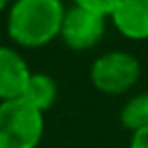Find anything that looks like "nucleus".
I'll return each mask as SVG.
<instances>
[{
	"mask_svg": "<svg viewBox=\"0 0 148 148\" xmlns=\"http://www.w3.org/2000/svg\"><path fill=\"white\" fill-rule=\"evenodd\" d=\"M63 14L61 0H16L6 18L8 37L27 49L45 47L59 37Z\"/></svg>",
	"mask_w": 148,
	"mask_h": 148,
	"instance_id": "f257e3e1",
	"label": "nucleus"
},
{
	"mask_svg": "<svg viewBox=\"0 0 148 148\" xmlns=\"http://www.w3.org/2000/svg\"><path fill=\"white\" fill-rule=\"evenodd\" d=\"M43 132V112L21 97L0 101V148H37Z\"/></svg>",
	"mask_w": 148,
	"mask_h": 148,
	"instance_id": "f03ea898",
	"label": "nucleus"
},
{
	"mask_svg": "<svg viewBox=\"0 0 148 148\" xmlns=\"http://www.w3.org/2000/svg\"><path fill=\"white\" fill-rule=\"evenodd\" d=\"M140 61L126 51H110L99 55L89 69L93 87L106 95H122L140 79Z\"/></svg>",
	"mask_w": 148,
	"mask_h": 148,
	"instance_id": "7ed1b4c3",
	"label": "nucleus"
},
{
	"mask_svg": "<svg viewBox=\"0 0 148 148\" xmlns=\"http://www.w3.org/2000/svg\"><path fill=\"white\" fill-rule=\"evenodd\" d=\"M103 35H106V16L75 4L65 8L59 37L69 49L73 51L93 49L103 39Z\"/></svg>",
	"mask_w": 148,
	"mask_h": 148,
	"instance_id": "20e7f679",
	"label": "nucleus"
},
{
	"mask_svg": "<svg viewBox=\"0 0 148 148\" xmlns=\"http://www.w3.org/2000/svg\"><path fill=\"white\" fill-rule=\"evenodd\" d=\"M31 73L33 71L29 69L21 53L0 45V101L23 97Z\"/></svg>",
	"mask_w": 148,
	"mask_h": 148,
	"instance_id": "39448f33",
	"label": "nucleus"
},
{
	"mask_svg": "<svg viewBox=\"0 0 148 148\" xmlns=\"http://www.w3.org/2000/svg\"><path fill=\"white\" fill-rule=\"evenodd\" d=\"M110 18L122 37L148 41V0H120Z\"/></svg>",
	"mask_w": 148,
	"mask_h": 148,
	"instance_id": "423d86ee",
	"label": "nucleus"
},
{
	"mask_svg": "<svg viewBox=\"0 0 148 148\" xmlns=\"http://www.w3.org/2000/svg\"><path fill=\"white\" fill-rule=\"evenodd\" d=\"M57 93H59V89H57V83L51 75L31 73L21 99H25L27 103H31L33 108H37L39 112L45 114L49 108H53V103L57 99Z\"/></svg>",
	"mask_w": 148,
	"mask_h": 148,
	"instance_id": "0eeeda50",
	"label": "nucleus"
},
{
	"mask_svg": "<svg viewBox=\"0 0 148 148\" xmlns=\"http://www.w3.org/2000/svg\"><path fill=\"white\" fill-rule=\"evenodd\" d=\"M120 124L132 134L148 126V91L138 93L124 103L120 112Z\"/></svg>",
	"mask_w": 148,
	"mask_h": 148,
	"instance_id": "6e6552de",
	"label": "nucleus"
},
{
	"mask_svg": "<svg viewBox=\"0 0 148 148\" xmlns=\"http://www.w3.org/2000/svg\"><path fill=\"white\" fill-rule=\"evenodd\" d=\"M118 2L120 0H73L75 6H81V8L91 10L101 16H110L114 12V8L118 6Z\"/></svg>",
	"mask_w": 148,
	"mask_h": 148,
	"instance_id": "1a4fd4ad",
	"label": "nucleus"
},
{
	"mask_svg": "<svg viewBox=\"0 0 148 148\" xmlns=\"http://www.w3.org/2000/svg\"><path fill=\"white\" fill-rule=\"evenodd\" d=\"M130 148H148V126L132 134Z\"/></svg>",
	"mask_w": 148,
	"mask_h": 148,
	"instance_id": "9d476101",
	"label": "nucleus"
},
{
	"mask_svg": "<svg viewBox=\"0 0 148 148\" xmlns=\"http://www.w3.org/2000/svg\"><path fill=\"white\" fill-rule=\"evenodd\" d=\"M8 2H10V0H0V12H2V10L8 6Z\"/></svg>",
	"mask_w": 148,
	"mask_h": 148,
	"instance_id": "9b49d317",
	"label": "nucleus"
}]
</instances>
